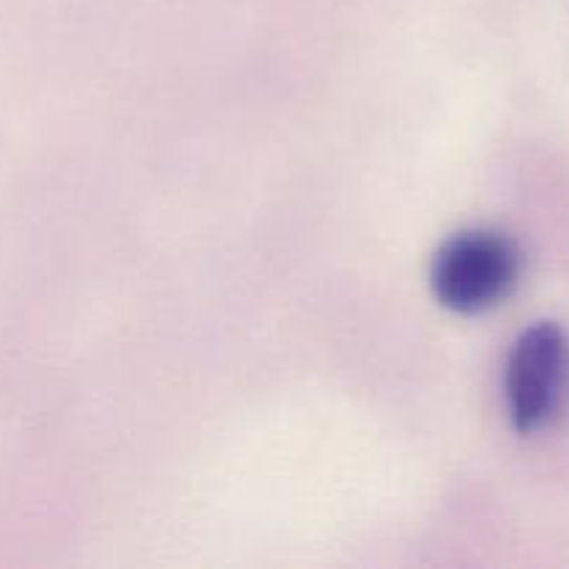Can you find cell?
I'll return each instance as SVG.
<instances>
[{"label":"cell","mask_w":569,"mask_h":569,"mask_svg":"<svg viewBox=\"0 0 569 569\" xmlns=\"http://www.w3.org/2000/svg\"><path fill=\"white\" fill-rule=\"evenodd\" d=\"M520 267L515 239L495 228H467L433 256L431 289L445 309L481 315L509 298L520 281Z\"/></svg>","instance_id":"1"},{"label":"cell","mask_w":569,"mask_h":569,"mask_svg":"<svg viewBox=\"0 0 569 569\" xmlns=\"http://www.w3.org/2000/svg\"><path fill=\"white\" fill-rule=\"evenodd\" d=\"M569 337L553 320L531 322L506 359L503 392L511 428L522 437L548 428L565 403Z\"/></svg>","instance_id":"2"}]
</instances>
